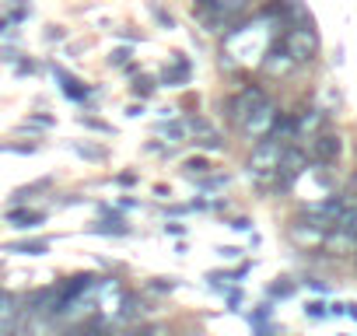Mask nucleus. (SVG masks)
<instances>
[{
    "mask_svg": "<svg viewBox=\"0 0 357 336\" xmlns=\"http://www.w3.org/2000/svg\"><path fill=\"white\" fill-rule=\"evenodd\" d=\"M88 287H91V277H77V284H70V287L60 294V312H63V308H67V305H70V301H74L81 291H88Z\"/></svg>",
    "mask_w": 357,
    "mask_h": 336,
    "instance_id": "nucleus-10",
    "label": "nucleus"
},
{
    "mask_svg": "<svg viewBox=\"0 0 357 336\" xmlns=\"http://www.w3.org/2000/svg\"><path fill=\"white\" fill-rule=\"evenodd\" d=\"M308 315H312V319H319V315H326V312H322V305L315 301V305H308Z\"/></svg>",
    "mask_w": 357,
    "mask_h": 336,
    "instance_id": "nucleus-14",
    "label": "nucleus"
},
{
    "mask_svg": "<svg viewBox=\"0 0 357 336\" xmlns=\"http://www.w3.org/2000/svg\"><path fill=\"white\" fill-rule=\"evenodd\" d=\"M249 4V0H200V8L211 15V18H231V15H238L242 8Z\"/></svg>",
    "mask_w": 357,
    "mask_h": 336,
    "instance_id": "nucleus-7",
    "label": "nucleus"
},
{
    "mask_svg": "<svg viewBox=\"0 0 357 336\" xmlns=\"http://www.w3.org/2000/svg\"><path fill=\"white\" fill-rule=\"evenodd\" d=\"M151 91V81H137V95H147Z\"/></svg>",
    "mask_w": 357,
    "mask_h": 336,
    "instance_id": "nucleus-15",
    "label": "nucleus"
},
{
    "mask_svg": "<svg viewBox=\"0 0 357 336\" xmlns=\"http://www.w3.org/2000/svg\"><path fill=\"white\" fill-rule=\"evenodd\" d=\"M15 315H18V308H15V298L0 291V336H4V333L15 326Z\"/></svg>",
    "mask_w": 357,
    "mask_h": 336,
    "instance_id": "nucleus-8",
    "label": "nucleus"
},
{
    "mask_svg": "<svg viewBox=\"0 0 357 336\" xmlns=\"http://www.w3.org/2000/svg\"><path fill=\"white\" fill-rule=\"evenodd\" d=\"M305 168H308V154L301 151V147H284V158H280V165H277V186H291L294 179H301L305 176Z\"/></svg>",
    "mask_w": 357,
    "mask_h": 336,
    "instance_id": "nucleus-4",
    "label": "nucleus"
},
{
    "mask_svg": "<svg viewBox=\"0 0 357 336\" xmlns=\"http://www.w3.org/2000/svg\"><path fill=\"white\" fill-rule=\"evenodd\" d=\"M50 245L46 242H11L8 245V252H22V256H39V252H46Z\"/></svg>",
    "mask_w": 357,
    "mask_h": 336,
    "instance_id": "nucleus-11",
    "label": "nucleus"
},
{
    "mask_svg": "<svg viewBox=\"0 0 357 336\" xmlns=\"http://www.w3.org/2000/svg\"><path fill=\"white\" fill-rule=\"evenodd\" d=\"M291 67H294V60L287 56V49H284V46H280V49H273V53H270V60H266V70H270V74H287Z\"/></svg>",
    "mask_w": 357,
    "mask_h": 336,
    "instance_id": "nucleus-9",
    "label": "nucleus"
},
{
    "mask_svg": "<svg viewBox=\"0 0 357 336\" xmlns=\"http://www.w3.org/2000/svg\"><path fill=\"white\" fill-rule=\"evenodd\" d=\"M280 158H284V144H280V137H273V133L259 137V144L252 147V158H249V176H252L256 183H270V179H277V165H280Z\"/></svg>",
    "mask_w": 357,
    "mask_h": 336,
    "instance_id": "nucleus-1",
    "label": "nucleus"
},
{
    "mask_svg": "<svg viewBox=\"0 0 357 336\" xmlns=\"http://www.w3.org/2000/svg\"><path fill=\"white\" fill-rule=\"evenodd\" d=\"M343 312H347L350 319H357V305H343Z\"/></svg>",
    "mask_w": 357,
    "mask_h": 336,
    "instance_id": "nucleus-16",
    "label": "nucleus"
},
{
    "mask_svg": "<svg viewBox=\"0 0 357 336\" xmlns=\"http://www.w3.org/2000/svg\"><path fill=\"white\" fill-rule=\"evenodd\" d=\"M312 154H315L319 165L336 161V158H340V137H333V133H319V137L312 140Z\"/></svg>",
    "mask_w": 357,
    "mask_h": 336,
    "instance_id": "nucleus-6",
    "label": "nucleus"
},
{
    "mask_svg": "<svg viewBox=\"0 0 357 336\" xmlns=\"http://www.w3.org/2000/svg\"><path fill=\"white\" fill-rule=\"evenodd\" d=\"M263 98H266V95H263L259 88H245V91H238V95L228 102V116H231V123L238 126V123H242V116H245V112H252Z\"/></svg>",
    "mask_w": 357,
    "mask_h": 336,
    "instance_id": "nucleus-5",
    "label": "nucleus"
},
{
    "mask_svg": "<svg viewBox=\"0 0 357 336\" xmlns=\"http://www.w3.org/2000/svg\"><path fill=\"white\" fill-rule=\"evenodd\" d=\"M319 123H322V112H315V109H312V112H305V116H301V119L294 123V133H305V130H315Z\"/></svg>",
    "mask_w": 357,
    "mask_h": 336,
    "instance_id": "nucleus-12",
    "label": "nucleus"
},
{
    "mask_svg": "<svg viewBox=\"0 0 357 336\" xmlns=\"http://www.w3.org/2000/svg\"><path fill=\"white\" fill-rule=\"evenodd\" d=\"M273 123H277V109H273V102H270V98H263L252 112H245V116H242L238 130H242L245 137H266V133L273 130Z\"/></svg>",
    "mask_w": 357,
    "mask_h": 336,
    "instance_id": "nucleus-3",
    "label": "nucleus"
},
{
    "mask_svg": "<svg viewBox=\"0 0 357 336\" xmlns=\"http://www.w3.org/2000/svg\"><path fill=\"white\" fill-rule=\"evenodd\" d=\"M354 186H357V176H354Z\"/></svg>",
    "mask_w": 357,
    "mask_h": 336,
    "instance_id": "nucleus-17",
    "label": "nucleus"
},
{
    "mask_svg": "<svg viewBox=\"0 0 357 336\" xmlns=\"http://www.w3.org/2000/svg\"><path fill=\"white\" fill-rule=\"evenodd\" d=\"M11 221H15V228H36L43 221V214H11Z\"/></svg>",
    "mask_w": 357,
    "mask_h": 336,
    "instance_id": "nucleus-13",
    "label": "nucleus"
},
{
    "mask_svg": "<svg viewBox=\"0 0 357 336\" xmlns=\"http://www.w3.org/2000/svg\"><path fill=\"white\" fill-rule=\"evenodd\" d=\"M284 49H287V56H291L294 63H308V60L319 53V39H315L312 29L298 25V29H287V36H284Z\"/></svg>",
    "mask_w": 357,
    "mask_h": 336,
    "instance_id": "nucleus-2",
    "label": "nucleus"
}]
</instances>
